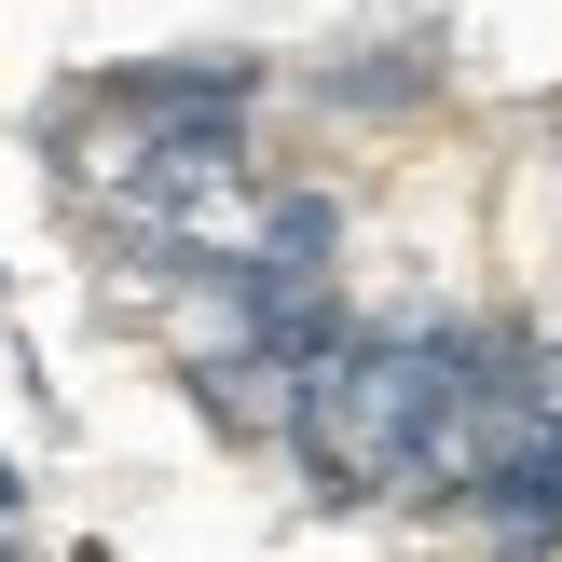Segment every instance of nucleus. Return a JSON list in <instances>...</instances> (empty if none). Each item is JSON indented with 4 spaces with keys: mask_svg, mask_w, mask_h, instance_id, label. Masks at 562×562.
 I'll list each match as a JSON object with an SVG mask.
<instances>
[{
    "mask_svg": "<svg viewBox=\"0 0 562 562\" xmlns=\"http://www.w3.org/2000/svg\"><path fill=\"white\" fill-rule=\"evenodd\" d=\"M316 97H344V110H426L439 97V55L426 42H398V55H329Z\"/></svg>",
    "mask_w": 562,
    "mask_h": 562,
    "instance_id": "f257e3e1",
    "label": "nucleus"
},
{
    "mask_svg": "<svg viewBox=\"0 0 562 562\" xmlns=\"http://www.w3.org/2000/svg\"><path fill=\"white\" fill-rule=\"evenodd\" d=\"M14 508H27V481H14V467H0V521H14Z\"/></svg>",
    "mask_w": 562,
    "mask_h": 562,
    "instance_id": "f03ea898",
    "label": "nucleus"
},
{
    "mask_svg": "<svg viewBox=\"0 0 562 562\" xmlns=\"http://www.w3.org/2000/svg\"><path fill=\"white\" fill-rule=\"evenodd\" d=\"M549 384H562V344H549Z\"/></svg>",
    "mask_w": 562,
    "mask_h": 562,
    "instance_id": "7ed1b4c3",
    "label": "nucleus"
},
{
    "mask_svg": "<svg viewBox=\"0 0 562 562\" xmlns=\"http://www.w3.org/2000/svg\"><path fill=\"white\" fill-rule=\"evenodd\" d=\"M0 562H27V549H0Z\"/></svg>",
    "mask_w": 562,
    "mask_h": 562,
    "instance_id": "20e7f679",
    "label": "nucleus"
}]
</instances>
